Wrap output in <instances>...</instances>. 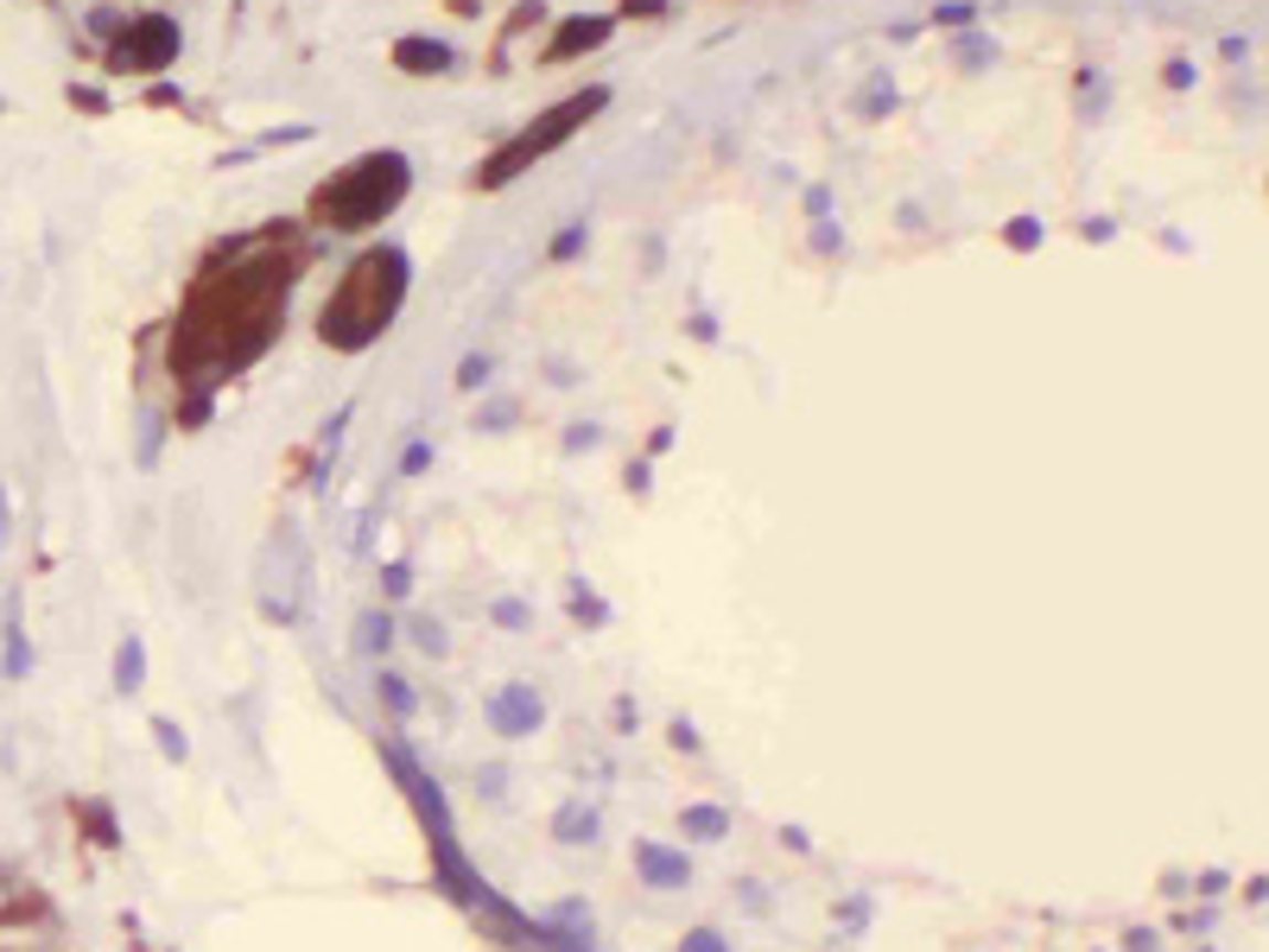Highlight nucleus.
Here are the masks:
<instances>
[{
	"label": "nucleus",
	"instance_id": "nucleus-23",
	"mask_svg": "<svg viewBox=\"0 0 1269 952\" xmlns=\"http://www.w3.org/2000/svg\"><path fill=\"white\" fill-rule=\"evenodd\" d=\"M971 20H978V7H971V0H952V7H939V13H934V26H946V32H971Z\"/></svg>",
	"mask_w": 1269,
	"mask_h": 952
},
{
	"label": "nucleus",
	"instance_id": "nucleus-25",
	"mask_svg": "<svg viewBox=\"0 0 1269 952\" xmlns=\"http://www.w3.org/2000/svg\"><path fill=\"white\" fill-rule=\"evenodd\" d=\"M406 629H413V642L426 648V654H445V648H451V642H445V622H431V617L406 622Z\"/></svg>",
	"mask_w": 1269,
	"mask_h": 952
},
{
	"label": "nucleus",
	"instance_id": "nucleus-31",
	"mask_svg": "<svg viewBox=\"0 0 1269 952\" xmlns=\"http://www.w3.org/2000/svg\"><path fill=\"white\" fill-rule=\"evenodd\" d=\"M431 463V445H406V458H401V477H419Z\"/></svg>",
	"mask_w": 1269,
	"mask_h": 952
},
{
	"label": "nucleus",
	"instance_id": "nucleus-38",
	"mask_svg": "<svg viewBox=\"0 0 1269 952\" xmlns=\"http://www.w3.org/2000/svg\"><path fill=\"white\" fill-rule=\"evenodd\" d=\"M7 527H13V509H7V490H0V546H7Z\"/></svg>",
	"mask_w": 1269,
	"mask_h": 952
},
{
	"label": "nucleus",
	"instance_id": "nucleus-17",
	"mask_svg": "<svg viewBox=\"0 0 1269 952\" xmlns=\"http://www.w3.org/2000/svg\"><path fill=\"white\" fill-rule=\"evenodd\" d=\"M152 744H159V756H166V762H184V756H191V737H184L172 718H152Z\"/></svg>",
	"mask_w": 1269,
	"mask_h": 952
},
{
	"label": "nucleus",
	"instance_id": "nucleus-36",
	"mask_svg": "<svg viewBox=\"0 0 1269 952\" xmlns=\"http://www.w3.org/2000/svg\"><path fill=\"white\" fill-rule=\"evenodd\" d=\"M477 788H482L489 800H502V769H482V781H477Z\"/></svg>",
	"mask_w": 1269,
	"mask_h": 952
},
{
	"label": "nucleus",
	"instance_id": "nucleus-18",
	"mask_svg": "<svg viewBox=\"0 0 1269 952\" xmlns=\"http://www.w3.org/2000/svg\"><path fill=\"white\" fill-rule=\"evenodd\" d=\"M375 693L387 698V712H394V718H413V686H406L401 673H381V680H375Z\"/></svg>",
	"mask_w": 1269,
	"mask_h": 952
},
{
	"label": "nucleus",
	"instance_id": "nucleus-3",
	"mask_svg": "<svg viewBox=\"0 0 1269 952\" xmlns=\"http://www.w3.org/2000/svg\"><path fill=\"white\" fill-rule=\"evenodd\" d=\"M387 756V769L401 774V788L413 794V806H419V820H426V838H431V864H438V883H445V896H457L463 908H495L489 901V889H477V870H470V857L457 851V825H451V806H445V794H438V781H431L426 769H413L406 762V749H381Z\"/></svg>",
	"mask_w": 1269,
	"mask_h": 952
},
{
	"label": "nucleus",
	"instance_id": "nucleus-11",
	"mask_svg": "<svg viewBox=\"0 0 1269 952\" xmlns=\"http://www.w3.org/2000/svg\"><path fill=\"white\" fill-rule=\"evenodd\" d=\"M553 838H558V845H590V838H597V806L565 800V806L553 813Z\"/></svg>",
	"mask_w": 1269,
	"mask_h": 952
},
{
	"label": "nucleus",
	"instance_id": "nucleus-8",
	"mask_svg": "<svg viewBox=\"0 0 1269 952\" xmlns=\"http://www.w3.org/2000/svg\"><path fill=\"white\" fill-rule=\"evenodd\" d=\"M451 64H457V52L445 39H426V32H406L394 45V71H406V77H445Z\"/></svg>",
	"mask_w": 1269,
	"mask_h": 952
},
{
	"label": "nucleus",
	"instance_id": "nucleus-29",
	"mask_svg": "<svg viewBox=\"0 0 1269 952\" xmlns=\"http://www.w3.org/2000/svg\"><path fill=\"white\" fill-rule=\"evenodd\" d=\"M584 248V223H572V229H558L553 235V260H572Z\"/></svg>",
	"mask_w": 1269,
	"mask_h": 952
},
{
	"label": "nucleus",
	"instance_id": "nucleus-19",
	"mask_svg": "<svg viewBox=\"0 0 1269 952\" xmlns=\"http://www.w3.org/2000/svg\"><path fill=\"white\" fill-rule=\"evenodd\" d=\"M952 57H959L964 71H978V64H996V39H984V32H964Z\"/></svg>",
	"mask_w": 1269,
	"mask_h": 952
},
{
	"label": "nucleus",
	"instance_id": "nucleus-2",
	"mask_svg": "<svg viewBox=\"0 0 1269 952\" xmlns=\"http://www.w3.org/2000/svg\"><path fill=\"white\" fill-rule=\"evenodd\" d=\"M406 184H413V165H406V153L381 147V153H362L355 165H343L337 179L318 184V197H311V216H318L324 229L362 235V229H375L381 216H394V210H401Z\"/></svg>",
	"mask_w": 1269,
	"mask_h": 952
},
{
	"label": "nucleus",
	"instance_id": "nucleus-37",
	"mask_svg": "<svg viewBox=\"0 0 1269 952\" xmlns=\"http://www.w3.org/2000/svg\"><path fill=\"white\" fill-rule=\"evenodd\" d=\"M1086 242H1111V216H1091V223H1086Z\"/></svg>",
	"mask_w": 1269,
	"mask_h": 952
},
{
	"label": "nucleus",
	"instance_id": "nucleus-22",
	"mask_svg": "<svg viewBox=\"0 0 1269 952\" xmlns=\"http://www.w3.org/2000/svg\"><path fill=\"white\" fill-rule=\"evenodd\" d=\"M680 952H736V946L717 933V927H692V933L680 940Z\"/></svg>",
	"mask_w": 1269,
	"mask_h": 952
},
{
	"label": "nucleus",
	"instance_id": "nucleus-4",
	"mask_svg": "<svg viewBox=\"0 0 1269 952\" xmlns=\"http://www.w3.org/2000/svg\"><path fill=\"white\" fill-rule=\"evenodd\" d=\"M604 103H609V89H604V83H597V89H584V96H565V103H558V108H546V115H540L533 128H521V133H514V140H508L502 153H489V159H482V165H477V184H482V191H502V184H514V179H521V172L533 165V159H546L553 147H565V140H572V133H578V128H584V121H590V115H597Z\"/></svg>",
	"mask_w": 1269,
	"mask_h": 952
},
{
	"label": "nucleus",
	"instance_id": "nucleus-9",
	"mask_svg": "<svg viewBox=\"0 0 1269 952\" xmlns=\"http://www.w3.org/2000/svg\"><path fill=\"white\" fill-rule=\"evenodd\" d=\"M609 32H616V20H609V13L565 20V26H558V39L546 45V64H565V57H578V52H597V45H609Z\"/></svg>",
	"mask_w": 1269,
	"mask_h": 952
},
{
	"label": "nucleus",
	"instance_id": "nucleus-24",
	"mask_svg": "<svg viewBox=\"0 0 1269 952\" xmlns=\"http://www.w3.org/2000/svg\"><path fill=\"white\" fill-rule=\"evenodd\" d=\"M495 622H502L508 635H521V629H527V622H533V610H527V603H521V597H502V603H495Z\"/></svg>",
	"mask_w": 1269,
	"mask_h": 952
},
{
	"label": "nucleus",
	"instance_id": "nucleus-28",
	"mask_svg": "<svg viewBox=\"0 0 1269 952\" xmlns=\"http://www.w3.org/2000/svg\"><path fill=\"white\" fill-rule=\"evenodd\" d=\"M381 591H387V597H406V591H413V566H401V559H394V566L381 571Z\"/></svg>",
	"mask_w": 1269,
	"mask_h": 952
},
{
	"label": "nucleus",
	"instance_id": "nucleus-32",
	"mask_svg": "<svg viewBox=\"0 0 1269 952\" xmlns=\"http://www.w3.org/2000/svg\"><path fill=\"white\" fill-rule=\"evenodd\" d=\"M597 438H604V432H597V426H572V432H565V451H590Z\"/></svg>",
	"mask_w": 1269,
	"mask_h": 952
},
{
	"label": "nucleus",
	"instance_id": "nucleus-34",
	"mask_svg": "<svg viewBox=\"0 0 1269 952\" xmlns=\"http://www.w3.org/2000/svg\"><path fill=\"white\" fill-rule=\"evenodd\" d=\"M673 749H699V730H692V718H673Z\"/></svg>",
	"mask_w": 1269,
	"mask_h": 952
},
{
	"label": "nucleus",
	"instance_id": "nucleus-33",
	"mask_svg": "<svg viewBox=\"0 0 1269 952\" xmlns=\"http://www.w3.org/2000/svg\"><path fill=\"white\" fill-rule=\"evenodd\" d=\"M807 210L819 216V223H825V216H832V191H825V184H812V191H807Z\"/></svg>",
	"mask_w": 1269,
	"mask_h": 952
},
{
	"label": "nucleus",
	"instance_id": "nucleus-10",
	"mask_svg": "<svg viewBox=\"0 0 1269 952\" xmlns=\"http://www.w3.org/2000/svg\"><path fill=\"white\" fill-rule=\"evenodd\" d=\"M140 686H147V642L127 629L115 642V693H140Z\"/></svg>",
	"mask_w": 1269,
	"mask_h": 952
},
{
	"label": "nucleus",
	"instance_id": "nucleus-27",
	"mask_svg": "<svg viewBox=\"0 0 1269 952\" xmlns=\"http://www.w3.org/2000/svg\"><path fill=\"white\" fill-rule=\"evenodd\" d=\"M489 368H495L489 356H463V362H457V387H482V382H489Z\"/></svg>",
	"mask_w": 1269,
	"mask_h": 952
},
{
	"label": "nucleus",
	"instance_id": "nucleus-21",
	"mask_svg": "<svg viewBox=\"0 0 1269 952\" xmlns=\"http://www.w3.org/2000/svg\"><path fill=\"white\" fill-rule=\"evenodd\" d=\"M883 108H895V83L876 77V83H870V89L857 96V115H883Z\"/></svg>",
	"mask_w": 1269,
	"mask_h": 952
},
{
	"label": "nucleus",
	"instance_id": "nucleus-16",
	"mask_svg": "<svg viewBox=\"0 0 1269 952\" xmlns=\"http://www.w3.org/2000/svg\"><path fill=\"white\" fill-rule=\"evenodd\" d=\"M553 927H565V940L572 946L590 952V908H578V901H565V908H553Z\"/></svg>",
	"mask_w": 1269,
	"mask_h": 952
},
{
	"label": "nucleus",
	"instance_id": "nucleus-6",
	"mask_svg": "<svg viewBox=\"0 0 1269 952\" xmlns=\"http://www.w3.org/2000/svg\"><path fill=\"white\" fill-rule=\"evenodd\" d=\"M482 712H489V730H495V737L521 744V737H533V730L546 724V698L533 693L527 680H508V686H495V693H489V705H482Z\"/></svg>",
	"mask_w": 1269,
	"mask_h": 952
},
{
	"label": "nucleus",
	"instance_id": "nucleus-30",
	"mask_svg": "<svg viewBox=\"0 0 1269 952\" xmlns=\"http://www.w3.org/2000/svg\"><path fill=\"white\" fill-rule=\"evenodd\" d=\"M508 419H514V400H495V407H482V413H477V426H489V432H502Z\"/></svg>",
	"mask_w": 1269,
	"mask_h": 952
},
{
	"label": "nucleus",
	"instance_id": "nucleus-35",
	"mask_svg": "<svg viewBox=\"0 0 1269 952\" xmlns=\"http://www.w3.org/2000/svg\"><path fill=\"white\" fill-rule=\"evenodd\" d=\"M1167 83H1174V89H1187V83H1193V64H1187V57H1174V64H1167Z\"/></svg>",
	"mask_w": 1269,
	"mask_h": 952
},
{
	"label": "nucleus",
	"instance_id": "nucleus-14",
	"mask_svg": "<svg viewBox=\"0 0 1269 952\" xmlns=\"http://www.w3.org/2000/svg\"><path fill=\"white\" fill-rule=\"evenodd\" d=\"M355 648H362V654H387V648H394V617H387V610H369V617L355 622Z\"/></svg>",
	"mask_w": 1269,
	"mask_h": 952
},
{
	"label": "nucleus",
	"instance_id": "nucleus-20",
	"mask_svg": "<svg viewBox=\"0 0 1269 952\" xmlns=\"http://www.w3.org/2000/svg\"><path fill=\"white\" fill-rule=\"evenodd\" d=\"M572 617H578V622H609V603H604V597H590V591H584V578L572 585Z\"/></svg>",
	"mask_w": 1269,
	"mask_h": 952
},
{
	"label": "nucleus",
	"instance_id": "nucleus-13",
	"mask_svg": "<svg viewBox=\"0 0 1269 952\" xmlns=\"http://www.w3.org/2000/svg\"><path fill=\"white\" fill-rule=\"evenodd\" d=\"M0 673H7V680H25V673H32V642H25L13 603H7V654H0Z\"/></svg>",
	"mask_w": 1269,
	"mask_h": 952
},
{
	"label": "nucleus",
	"instance_id": "nucleus-26",
	"mask_svg": "<svg viewBox=\"0 0 1269 952\" xmlns=\"http://www.w3.org/2000/svg\"><path fill=\"white\" fill-rule=\"evenodd\" d=\"M1003 242L1028 255V248H1041V223H1035V216H1015V223H1010V235H1003Z\"/></svg>",
	"mask_w": 1269,
	"mask_h": 952
},
{
	"label": "nucleus",
	"instance_id": "nucleus-7",
	"mask_svg": "<svg viewBox=\"0 0 1269 952\" xmlns=\"http://www.w3.org/2000/svg\"><path fill=\"white\" fill-rule=\"evenodd\" d=\"M634 870H641L648 889H685V883H692V857L654 845V838H641V845H634Z\"/></svg>",
	"mask_w": 1269,
	"mask_h": 952
},
{
	"label": "nucleus",
	"instance_id": "nucleus-5",
	"mask_svg": "<svg viewBox=\"0 0 1269 952\" xmlns=\"http://www.w3.org/2000/svg\"><path fill=\"white\" fill-rule=\"evenodd\" d=\"M172 57H178V20H166V13H140V20H127L121 26L115 52H108V71L152 77V71H166Z\"/></svg>",
	"mask_w": 1269,
	"mask_h": 952
},
{
	"label": "nucleus",
	"instance_id": "nucleus-12",
	"mask_svg": "<svg viewBox=\"0 0 1269 952\" xmlns=\"http://www.w3.org/2000/svg\"><path fill=\"white\" fill-rule=\"evenodd\" d=\"M680 832H685V838H699V845H717V838L731 832V813H724V806H685Z\"/></svg>",
	"mask_w": 1269,
	"mask_h": 952
},
{
	"label": "nucleus",
	"instance_id": "nucleus-15",
	"mask_svg": "<svg viewBox=\"0 0 1269 952\" xmlns=\"http://www.w3.org/2000/svg\"><path fill=\"white\" fill-rule=\"evenodd\" d=\"M76 820L89 825V838H96V845H115V838H121V832H115V806H108V800H76Z\"/></svg>",
	"mask_w": 1269,
	"mask_h": 952
},
{
	"label": "nucleus",
	"instance_id": "nucleus-1",
	"mask_svg": "<svg viewBox=\"0 0 1269 952\" xmlns=\"http://www.w3.org/2000/svg\"><path fill=\"white\" fill-rule=\"evenodd\" d=\"M406 280H413V260H406V248H394V242L355 255L350 274L337 280V292H330L324 311H318V336H324L330 350H369V343L394 324V311H401V299H406Z\"/></svg>",
	"mask_w": 1269,
	"mask_h": 952
}]
</instances>
